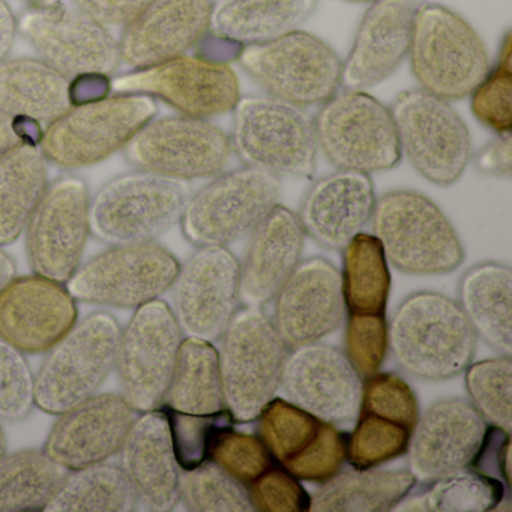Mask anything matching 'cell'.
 <instances>
[{
    "label": "cell",
    "mask_w": 512,
    "mask_h": 512,
    "mask_svg": "<svg viewBox=\"0 0 512 512\" xmlns=\"http://www.w3.org/2000/svg\"><path fill=\"white\" fill-rule=\"evenodd\" d=\"M74 8L106 28H124L148 0H71Z\"/></svg>",
    "instance_id": "cell-50"
},
{
    "label": "cell",
    "mask_w": 512,
    "mask_h": 512,
    "mask_svg": "<svg viewBox=\"0 0 512 512\" xmlns=\"http://www.w3.org/2000/svg\"><path fill=\"white\" fill-rule=\"evenodd\" d=\"M274 301L272 323L287 349L317 343L347 314L340 271L323 257L299 262Z\"/></svg>",
    "instance_id": "cell-23"
},
{
    "label": "cell",
    "mask_w": 512,
    "mask_h": 512,
    "mask_svg": "<svg viewBox=\"0 0 512 512\" xmlns=\"http://www.w3.org/2000/svg\"><path fill=\"white\" fill-rule=\"evenodd\" d=\"M232 112L230 142L245 166L278 178L314 175L319 148L313 118L302 107L271 95H247Z\"/></svg>",
    "instance_id": "cell-7"
},
{
    "label": "cell",
    "mask_w": 512,
    "mask_h": 512,
    "mask_svg": "<svg viewBox=\"0 0 512 512\" xmlns=\"http://www.w3.org/2000/svg\"><path fill=\"white\" fill-rule=\"evenodd\" d=\"M35 406V377L23 352L0 338V421H22Z\"/></svg>",
    "instance_id": "cell-48"
},
{
    "label": "cell",
    "mask_w": 512,
    "mask_h": 512,
    "mask_svg": "<svg viewBox=\"0 0 512 512\" xmlns=\"http://www.w3.org/2000/svg\"><path fill=\"white\" fill-rule=\"evenodd\" d=\"M472 97L473 116L497 136H509L512 125L511 38L506 35L499 61L476 86Z\"/></svg>",
    "instance_id": "cell-44"
},
{
    "label": "cell",
    "mask_w": 512,
    "mask_h": 512,
    "mask_svg": "<svg viewBox=\"0 0 512 512\" xmlns=\"http://www.w3.org/2000/svg\"><path fill=\"white\" fill-rule=\"evenodd\" d=\"M124 149L136 169L182 181L220 175L233 154L226 131L184 115L152 119Z\"/></svg>",
    "instance_id": "cell-16"
},
{
    "label": "cell",
    "mask_w": 512,
    "mask_h": 512,
    "mask_svg": "<svg viewBox=\"0 0 512 512\" xmlns=\"http://www.w3.org/2000/svg\"><path fill=\"white\" fill-rule=\"evenodd\" d=\"M44 511L127 512L137 509L136 491L124 469L98 463L71 470Z\"/></svg>",
    "instance_id": "cell-38"
},
{
    "label": "cell",
    "mask_w": 512,
    "mask_h": 512,
    "mask_svg": "<svg viewBox=\"0 0 512 512\" xmlns=\"http://www.w3.org/2000/svg\"><path fill=\"white\" fill-rule=\"evenodd\" d=\"M458 305L488 346L512 353V271L499 262H482L464 272Z\"/></svg>",
    "instance_id": "cell-34"
},
{
    "label": "cell",
    "mask_w": 512,
    "mask_h": 512,
    "mask_svg": "<svg viewBox=\"0 0 512 512\" xmlns=\"http://www.w3.org/2000/svg\"><path fill=\"white\" fill-rule=\"evenodd\" d=\"M164 401L167 409L188 415H212L226 409L220 355L214 344L193 337L182 340Z\"/></svg>",
    "instance_id": "cell-37"
},
{
    "label": "cell",
    "mask_w": 512,
    "mask_h": 512,
    "mask_svg": "<svg viewBox=\"0 0 512 512\" xmlns=\"http://www.w3.org/2000/svg\"><path fill=\"white\" fill-rule=\"evenodd\" d=\"M88 185L64 176L47 187L26 227V250L35 274L65 284L82 263L89 233Z\"/></svg>",
    "instance_id": "cell-18"
},
{
    "label": "cell",
    "mask_w": 512,
    "mask_h": 512,
    "mask_svg": "<svg viewBox=\"0 0 512 512\" xmlns=\"http://www.w3.org/2000/svg\"><path fill=\"white\" fill-rule=\"evenodd\" d=\"M464 383L470 403L491 427L511 433L512 362L511 356L484 359L464 370Z\"/></svg>",
    "instance_id": "cell-42"
},
{
    "label": "cell",
    "mask_w": 512,
    "mask_h": 512,
    "mask_svg": "<svg viewBox=\"0 0 512 512\" xmlns=\"http://www.w3.org/2000/svg\"><path fill=\"white\" fill-rule=\"evenodd\" d=\"M475 329L457 301L431 290L407 296L388 325V349L403 373L440 382L464 373L476 352Z\"/></svg>",
    "instance_id": "cell-1"
},
{
    "label": "cell",
    "mask_w": 512,
    "mask_h": 512,
    "mask_svg": "<svg viewBox=\"0 0 512 512\" xmlns=\"http://www.w3.org/2000/svg\"><path fill=\"white\" fill-rule=\"evenodd\" d=\"M179 502L194 512L254 511L241 482L208 461L196 469L184 470L179 481Z\"/></svg>",
    "instance_id": "cell-43"
},
{
    "label": "cell",
    "mask_w": 512,
    "mask_h": 512,
    "mask_svg": "<svg viewBox=\"0 0 512 512\" xmlns=\"http://www.w3.org/2000/svg\"><path fill=\"white\" fill-rule=\"evenodd\" d=\"M313 124L317 148L338 170L386 172L403 157L391 110L368 92H337L320 104Z\"/></svg>",
    "instance_id": "cell-9"
},
{
    "label": "cell",
    "mask_w": 512,
    "mask_h": 512,
    "mask_svg": "<svg viewBox=\"0 0 512 512\" xmlns=\"http://www.w3.org/2000/svg\"><path fill=\"white\" fill-rule=\"evenodd\" d=\"M16 272V262H14L13 257L5 253L4 248L0 247V290L16 278Z\"/></svg>",
    "instance_id": "cell-54"
},
{
    "label": "cell",
    "mask_w": 512,
    "mask_h": 512,
    "mask_svg": "<svg viewBox=\"0 0 512 512\" xmlns=\"http://www.w3.org/2000/svg\"><path fill=\"white\" fill-rule=\"evenodd\" d=\"M17 34L19 29L16 14L11 10L7 0H0V61H4L10 55Z\"/></svg>",
    "instance_id": "cell-53"
},
{
    "label": "cell",
    "mask_w": 512,
    "mask_h": 512,
    "mask_svg": "<svg viewBox=\"0 0 512 512\" xmlns=\"http://www.w3.org/2000/svg\"><path fill=\"white\" fill-rule=\"evenodd\" d=\"M349 4H371L374 0H346Z\"/></svg>",
    "instance_id": "cell-57"
},
{
    "label": "cell",
    "mask_w": 512,
    "mask_h": 512,
    "mask_svg": "<svg viewBox=\"0 0 512 512\" xmlns=\"http://www.w3.org/2000/svg\"><path fill=\"white\" fill-rule=\"evenodd\" d=\"M212 5V0H148L118 40L122 62L140 70L187 55L209 34Z\"/></svg>",
    "instance_id": "cell-27"
},
{
    "label": "cell",
    "mask_w": 512,
    "mask_h": 512,
    "mask_svg": "<svg viewBox=\"0 0 512 512\" xmlns=\"http://www.w3.org/2000/svg\"><path fill=\"white\" fill-rule=\"evenodd\" d=\"M248 496L256 511L307 512L311 496L299 484L298 478L275 463L259 478L248 484Z\"/></svg>",
    "instance_id": "cell-49"
},
{
    "label": "cell",
    "mask_w": 512,
    "mask_h": 512,
    "mask_svg": "<svg viewBox=\"0 0 512 512\" xmlns=\"http://www.w3.org/2000/svg\"><path fill=\"white\" fill-rule=\"evenodd\" d=\"M407 58L422 91L446 101L470 97L491 68L472 25L445 5L428 2L413 11Z\"/></svg>",
    "instance_id": "cell-2"
},
{
    "label": "cell",
    "mask_w": 512,
    "mask_h": 512,
    "mask_svg": "<svg viewBox=\"0 0 512 512\" xmlns=\"http://www.w3.org/2000/svg\"><path fill=\"white\" fill-rule=\"evenodd\" d=\"M166 412L169 416L176 460L182 470L196 469L206 463L215 434L235 424L227 409L212 415H188L175 410Z\"/></svg>",
    "instance_id": "cell-46"
},
{
    "label": "cell",
    "mask_w": 512,
    "mask_h": 512,
    "mask_svg": "<svg viewBox=\"0 0 512 512\" xmlns=\"http://www.w3.org/2000/svg\"><path fill=\"white\" fill-rule=\"evenodd\" d=\"M44 452L67 470L104 463L121 452L137 419L124 395H92L58 415Z\"/></svg>",
    "instance_id": "cell-25"
},
{
    "label": "cell",
    "mask_w": 512,
    "mask_h": 512,
    "mask_svg": "<svg viewBox=\"0 0 512 512\" xmlns=\"http://www.w3.org/2000/svg\"><path fill=\"white\" fill-rule=\"evenodd\" d=\"M73 104L71 80L40 59L0 61V113L49 125Z\"/></svg>",
    "instance_id": "cell-33"
},
{
    "label": "cell",
    "mask_w": 512,
    "mask_h": 512,
    "mask_svg": "<svg viewBox=\"0 0 512 512\" xmlns=\"http://www.w3.org/2000/svg\"><path fill=\"white\" fill-rule=\"evenodd\" d=\"M68 470L44 451L26 449L0 457V511L44 509Z\"/></svg>",
    "instance_id": "cell-40"
},
{
    "label": "cell",
    "mask_w": 512,
    "mask_h": 512,
    "mask_svg": "<svg viewBox=\"0 0 512 512\" xmlns=\"http://www.w3.org/2000/svg\"><path fill=\"white\" fill-rule=\"evenodd\" d=\"M341 251V286L347 313L385 314L391 274L376 236L361 232Z\"/></svg>",
    "instance_id": "cell-39"
},
{
    "label": "cell",
    "mask_w": 512,
    "mask_h": 512,
    "mask_svg": "<svg viewBox=\"0 0 512 512\" xmlns=\"http://www.w3.org/2000/svg\"><path fill=\"white\" fill-rule=\"evenodd\" d=\"M476 172L493 178L509 179L512 175V142L509 136H497L473 158Z\"/></svg>",
    "instance_id": "cell-51"
},
{
    "label": "cell",
    "mask_w": 512,
    "mask_h": 512,
    "mask_svg": "<svg viewBox=\"0 0 512 512\" xmlns=\"http://www.w3.org/2000/svg\"><path fill=\"white\" fill-rule=\"evenodd\" d=\"M368 5L341 64V85L349 91L374 88L389 79L409 55L412 0H374Z\"/></svg>",
    "instance_id": "cell-28"
},
{
    "label": "cell",
    "mask_w": 512,
    "mask_h": 512,
    "mask_svg": "<svg viewBox=\"0 0 512 512\" xmlns=\"http://www.w3.org/2000/svg\"><path fill=\"white\" fill-rule=\"evenodd\" d=\"M319 0H218L212 5L209 37L241 50L298 31Z\"/></svg>",
    "instance_id": "cell-32"
},
{
    "label": "cell",
    "mask_w": 512,
    "mask_h": 512,
    "mask_svg": "<svg viewBox=\"0 0 512 512\" xmlns=\"http://www.w3.org/2000/svg\"><path fill=\"white\" fill-rule=\"evenodd\" d=\"M109 86L115 94L146 95L200 119L232 112L241 98L235 71L226 62L200 55L133 70L113 77Z\"/></svg>",
    "instance_id": "cell-17"
},
{
    "label": "cell",
    "mask_w": 512,
    "mask_h": 512,
    "mask_svg": "<svg viewBox=\"0 0 512 512\" xmlns=\"http://www.w3.org/2000/svg\"><path fill=\"white\" fill-rule=\"evenodd\" d=\"M238 64L266 94L295 106H317L337 94L340 56L322 38L298 31L239 50Z\"/></svg>",
    "instance_id": "cell-11"
},
{
    "label": "cell",
    "mask_w": 512,
    "mask_h": 512,
    "mask_svg": "<svg viewBox=\"0 0 512 512\" xmlns=\"http://www.w3.org/2000/svg\"><path fill=\"white\" fill-rule=\"evenodd\" d=\"M17 29L40 61L70 80L112 76L122 62L109 28L74 7L28 8Z\"/></svg>",
    "instance_id": "cell-14"
},
{
    "label": "cell",
    "mask_w": 512,
    "mask_h": 512,
    "mask_svg": "<svg viewBox=\"0 0 512 512\" xmlns=\"http://www.w3.org/2000/svg\"><path fill=\"white\" fill-rule=\"evenodd\" d=\"M221 338L224 406L235 424H248L281 388L287 347L265 311L250 305L236 311Z\"/></svg>",
    "instance_id": "cell-6"
},
{
    "label": "cell",
    "mask_w": 512,
    "mask_h": 512,
    "mask_svg": "<svg viewBox=\"0 0 512 512\" xmlns=\"http://www.w3.org/2000/svg\"><path fill=\"white\" fill-rule=\"evenodd\" d=\"M7 451V439H5L4 428L0 425V457Z\"/></svg>",
    "instance_id": "cell-56"
},
{
    "label": "cell",
    "mask_w": 512,
    "mask_h": 512,
    "mask_svg": "<svg viewBox=\"0 0 512 512\" xmlns=\"http://www.w3.org/2000/svg\"><path fill=\"white\" fill-rule=\"evenodd\" d=\"M22 122L25 121L0 113V158L22 143L34 142L25 137V125Z\"/></svg>",
    "instance_id": "cell-52"
},
{
    "label": "cell",
    "mask_w": 512,
    "mask_h": 512,
    "mask_svg": "<svg viewBox=\"0 0 512 512\" xmlns=\"http://www.w3.org/2000/svg\"><path fill=\"white\" fill-rule=\"evenodd\" d=\"M415 485L416 478L410 470H340L314 491L310 511H391Z\"/></svg>",
    "instance_id": "cell-36"
},
{
    "label": "cell",
    "mask_w": 512,
    "mask_h": 512,
    "mask_svg": "<svg viewBox=\"0 0 512 512\" xmlns=\"http://www.w3.org/2000/svg\"><path fill=\"white\" fill-rule=\"evenodd\" d=\"M182 343V329L160 299L137 308L121 332L116 370L124 397L137 412L164 403Z\"/></svg>",
    "instance_id": "cell-15"
},
{
    "label": "cell",
    "mask_w": 512,
    "mask_h": 512,
    "mask_svg": "<svg viewBox=\"0 0 512 512\" xmlns=\"http://www.w3.org/2000/svg\"><path fill=\"white\" fill-rule=\"evenodd\" d=\"M241 262L227 247H199L173 283L176 320L188 337L221 340L239 310Z\"/></svg>",
    "instance_id": "cell-19"
},
{
    "label": "cell",
    "mask_w": 512,
    "mask_h": 512,
    "mask_svg": "<svg viewBox=\"0 0 512 512\" xmlns=\"http://www.w3.org/2000/svg\"><path fill=\"white\" fill-rule=\"evenodd\" d=\"M371 224L389 265L404 274H449L466 257L451 221L418 191L383 194L376 200Z\"/></svg>",
    "instance_id": "cell-3"
},
{
    "label": "cell",
    "mask_w": 512,
    "mask_h": 512,
    "mask_svg": "<svg viewBox=\"0 0 512 512\" xmlns=\"http://www.w3.org/2000/svg\"><path fill=\"white\" fill-rule=\"evenodd\" d=\"M179 268V260L155 242L112 245L80 263L65 284L76 301L139 308L172 289Z\"/></svg>",
    "instance_id": "cell-13"
},
{
    "label": "cell",
    "mask_w": 512,
    "mask_h": 512,
    "mask_svg": "<svg viewBox=\"0 0 512 512\" xmlns=\"http://www.w3.org/2000/svg\"><path fill=\"white\" fill-rule=\"evenodd\" d=\"M305 236L298 214L286 206H275L260 221L250 233L241 263V301L259 308L274 301L278 290L301 262Z\"/></svg>",
    "instance_id": "cell-31"
},
{
    "label": "cell",
    "mask_w": 512,
    "mask_h": 512,
    "mask_svg": "<svg viewBox=\"0 0 512 512\" xmlns=\"http://www.w3.org/2000/svg\"><path fill=\"white\" fill-rule=\"evenodd\" d=\"M28 8H49L62 4V0H20Z\"/></svg>",
    "instance_id": "cell-55"
},
{
    "label": "cell",
    "mask_w": 512,
    "mask_h": 512,
    "mask_svg": "<svg viewBox=\"0 0 512 512\" xmlns=\"http://www.w3.org/2000/svg\"><path fill=\"white\" fill-rule=\"evenodd\" d=\"M418 496L404 497L394 511L487 512L505 499L506 488L500 479L466 469L428 482Z\"/></svg>",
    "instance_id": "cell-41"
},
{
    "label": "cell",
    "mask_w": 512,
    "mask_h": 512,
    "mask_svg": "<svg viewBox=\"0 0 512 512\" xmlns=\"http://www.w3.org/2000/svg\"><path fill=\"white\" fill-rule=\"evenodd\" d=\"M344 353L359 376H373L388 353V323L385 314L347 313Z\"/></svg>",
    "instance_id": "cell-47"
},
{
    "label": "cell",
    "mask_w": 512,
    "mask_h": 512,
    "mask_svg": "<svg viewBox=\"0 0 512 512\" xmlns=\"http://www.w3.org/2000/svg\"><path fill=\"white\" fill-rule=\"evenodd\" d=\"M47 187V160L38 143H22L0 158V247L23 235Z\"/></svg>",
    "instance_id": "cell-35"
},
{
    "label": "cell",
    "mask_w": 512,
    "mask_h": 512,
    "mask_svg": "<svg viewBox=\"0 0 512 512\" xmlns=\"http://www.w3.org/2000/svg\"><path fill=\"white\" fill-rule=\"evenodd\" d=\"M401 154L439 187L455 184L472 160V137L451 103L422 89L400 92L389 107Z\"/></svg>",
    "instance_id": "cell-10"
},
{
    "label": "cell",
    "mask_w": 512,
    "mask_h": 512,
    "mask_svg": "<svg viewBox=\"0 0 512 512\" xmlns=\"http://www.w3.org/2000/svg\"><path fill=\"white\" fill-rule=\"evenodd\" d=\"M121 325L98 311L76 323L52 349L35 377V404L61 415L97 394L116 368Z\"/></svg>",
    "instance_id": "cell-8"
},
{
    "label": "cell",
    "mask_w": 512,
    "mask_h": 512,
    "mask_svg": "<svg viewBox=\"0 0 512 512\" xmlns=\"http://www.w3.org/2000/svg\"><path fill=\"white\" fill-rule=\"evenodd\" d=\"M209 458L236 481L247 485L277 463L259 436L239 433L233 427L215 434Z\"/></svg>",
    "instance_id": "cell-45"
},
{
    "label": "cell",
    "mask_w": 512,
    "mask_h": 512,
    "mask_svg": "<svg viewBox=\"0 0 512 512\" xmlns=\"http://www.w3.org/2000/svg\"><path fill=\"white\" fill-rule=\"evenodd\" d=\"M257 421L260 440L295 478L323 484L343 469L349 434L334 424L283 398H272Z\"/></svg>",
    "instance_id": "cell-20"
},
{
    "label": "cell",
    "mask_w": 512,
    "mask_h": 512,
    "mask_svg": "<svg viewBox=\"0 0 512 512\" xmlns=\"http://www.w3.org/2000/svg\"><path fill=\"white\" fill-rule=\"evenodd\" d=\"M418 416V398L406 380L379 371L367 377L358 422L347 440L350 466L376 469L406 454Z\"/></svg>",
    "instance_id": "cell-22"
},
{
    "label": "cell",
    "mask_w": 512,
    "mask_h": 512,
    "mask_svg": "<svg viewBox=\"0 0 512 512\" xmlns=\"http://www.w3.org/2000/svg\"><path fill=\"white\" fill-rule=\"evenodd\" d=\"M280 178L256 167L214 176L191 196L181 218L182 232L196 247H227L250 236L278 205Z\"/></svg>",
    "instance_id": "cell-12"
},
{
    "label": "cell",
    "mask_w": 512,
    "mask_h": 512,
    "mask_svg": "<svg viewBox=\"0 0 512 512\" xmlns=\"http://www.w3.org/2000/svg\"><path fill=\"white\" fill-rule=\"evenodd\" d=\"M281 386L287 401L338 425L355 421L364 383L343 350L317 341L290 349Z\"/></svg>",
    "instance_id": "cell-21"
},
{
    "label": "cell",
    "mask_w": 512,
    "mask_h": 512,
    "mask_svg": "<svg viewBox=\"0 0 512 512\" xmlns=\"http://www.w3.org/2000/svg\"><path fill=\"white\" fill-rule=\"evenodd\" d=\"M121 452L122 469L136 491L137 509L172 511L179 503L181 467L166 410L137 416Z\"/></svg>",
    "instance_id": "cell-30"
},
{
    "label": "cell",
    "mask_w": 512,
    "mask_h": 512,
    "mask_svg": "<svg viewBox=\"0 0 512 512\" xmlns=\"http://www.w3.org/2000/svg\"><path fill=\"white\" fill-rule=\"evenodd\" d=\"M76 323V299L58 281L35 274L0 290V338L20 352H49Z\"/></svg>",
    "instance_id": "cell-26"
},
{
    "label": "cell",
    "mask_w": 512,
    "mask_h": 512,
    "mask_svg": "<svg viewBox=\"0 0 512 512\" xmlns=\"http://www.w3.org/2000/svg\"><path fill=\"white\" fill-rule=\"evenodd\" d=\"M193 191L188 181L139 172L107 182L89 202V226L104 244H148L181 223Z\"/></svg>",
    "instance_id": "cell-5"
},
{
    "label": "cell",
    "mask_w": 512,
    "mask_h": 512,
    "mask_svg": "<svg viewBox=\"0 0 512 512\" xmlns=\"http://www.w3.org/2000/svg\"><path fill=\"white\" fill-rule=\"evenodd\" d=\"M376 200L370 175L337 170L308 188L298 217L316 244L341 251L370 223Z\"/></svg>",
    "instance_id": "cell-29"
},
{
    "label": "cell",
    "mask_w": 512,
    "mask_h": 512,
    "mask_svg": "<svg viewBox=\"0 0 512 512\" xmlns=\"http://www.w3.org/2000/svg\"><path fill=\"white\" fill-rule=\"evenodd\" d=\"M488 424L470 401L446 398L425 410L410 436V472L416 481H436L469 469L481 449Z\"/></svg>",
    "instance_id": "cell-24"
},
{
    "label": "cell",
    "mask_w": 512,
    "mask_h": 512,
    "mask_svg": "<svg viewBox=\"0 0 512 512\" xmlns=\"http://www.w3.org/2000/svg\"><path fill=\"white\" fill-rule=\"evenodd\" d=\"M157 115V101L146 95L98 97L73 104L50 122L38 146L47 163L61 169L94 166L124 149Z\"/></svg>",
    "instance_id": "cell-4"
}]
</instances>
